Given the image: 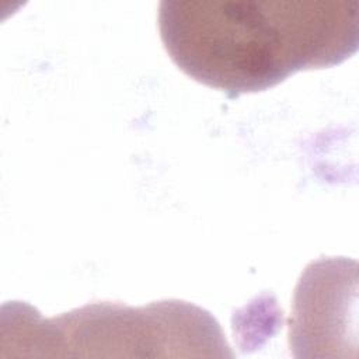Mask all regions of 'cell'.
Returning <instances> with one entry per match:
<instances>
[{"mask_svg": "<svg viewBox=\"0 0 359 359\" xmlns=\"http://www.w3.org/2000/svg\"><path fill=\"white\" fill-rule=\"evenodd\" d=\"M158 28L172 62L230 98L262 91L358 50V0H163Z\"/></svg>", "mask_w": 359, "mask_h": 359, "instance_id": "obj_1", "label": "cell"}, {"mask_svg": "<svg viewBox=\"0 0 359 359\" xmlns=\"http://www.w3.org/2000/svg\"><path fill=\"white\" fill-rule=\"evenodd\" d=\"M8 335L13 348H216L229 349L217 321L205 310L180 300L133 309L93 303L43 320L25 303L13 310Z\"/></svg>", "mask_w": 359, "mask_h": 359, "instance_id": "obj_2", "label": "cell"}, {"mask_svg": "<svg viewBox=\"0 0 359 359\" xmlns=\"http://www.w3.org/2000/svg\"><path fill=\"white\" fill-rule=\"evenodd\" d=\"M356 313V262L321 258L302 273L289 323L294 356H323L348 346V323Z\"/></svg>", "mask_w": 359, "mask_h": 359, "instance_id": "obj_3", "label": "cell"}]
</instances>
